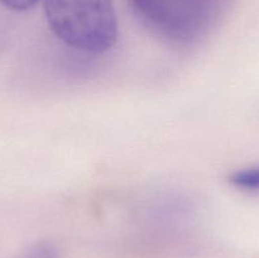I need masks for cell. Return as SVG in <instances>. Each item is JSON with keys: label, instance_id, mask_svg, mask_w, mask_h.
<instances>
[{"label": "cell", "instance_id": "obj_1", "mask_svg": "<svg viewBox=\"0 0 259 258\" xmlns=\"http://www.w3.org/2000/svg\"><path fill=\"white\" fill-rule=\"evenodd\" d=\"M43 7L53 34L73 50L100 55L118 40L111 0H43Z\"/></svg>", "mask_w": 259, "mask_h": 258}, {"label": "cell", "instance_id": "obj_2", "mask_svg": "<svg viewBox=\"0 0 259 258\" xmlns=\"http://www.w3.org/2000/svg\"><path fill=\"white\" fill-rule=\"evenodd\" d=\"M137 19L169 45L187 47L207 34L223 0H128Z\"/></svg>", "mask_w": 259, "mask_h": 258}, {"label": "cell", "instance_id": "obj_3", "mask_svg": "<svg viewBox=\"0 0 259 258\" xmlns=\"http://www.w3.org/2000/svg\"><path fill=\"white\" fill-rule=\"evenodd\" d=\"M229 181L233 186L243 191H259V164L233 172L229 176Z\"/></svg>", "mask_w": 259, "mask_h": 258}, {"label": "cell", "instance_id": "obj_4", "mask_svg": "<svg viewBox=\"0 0 259 258\" xmlns=\"http://www.w3.org/2000/svg\"><path fill=\"white\" fill-rule=\"evenodd\" d=\"M14 258H61L57 247L50 242H39L30 245Z\"/></svg>", "mask_w": 259, "mask_h": 258}, {"label": "cell", "instance_id": "obj_5", "mask_svg": "<svg viewBox=\"0 0 259 258\" xmlns=\"http://www.w3.org/2000/svg\"><path fill=\"white\" fill-rule=\"evenodd\" d=\"M39 0H0L4 7L14 12H25L34 7Z\"/></svg>", "mask_w": 259, "mask_h": 258}]
</instances>
